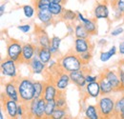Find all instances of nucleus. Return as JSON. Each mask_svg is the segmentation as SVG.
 <instances>
[{
	"mask_svg": "<svg viewBox=\"0 0 124 119\" xmlns=\"http://www.w3.org/2000/svg\"><path fill=\"white\" fill-rule=\"evenodd\" d=\"M58 64L63 71H65L69 74L72 72H75V71L81 70L86 66L82 62L80 56L78 53H76L73 50L68 52L66 54L60 56L58 58Z\"/></svg>",
	"mask_w": 124,
	"mask_h": 119,
	"instance_id": "1",
	"label": "nucleus"
},
{
	"mask_svg": "<svg viewBox=\"0 0 124 119\" xmlns=\"http://www.w3.org/2000/svg\"><path fill=\"white\" fill-rule=\"evenodd\" d=\"M30 77H17L16 83L20 96V102L29 103L34 99V83Z\"/></svg>",
	"mask_w": 124,
	"mask_h": 119,
	"instance_id": "2",
	"label": "nucleus"
},
{
	"mask_svg": "<svg viewBox=\"0 0 124 119\" xmlns=\"http://www.w3.org/2000/svg\"><path fill=\"white\" fill-rule=\"evenodd\" d=\"M101 118L116 117V98L112 95H101L96 102Z\"/></svg>",
	"mask_w": 124,
	"mask_h": 119,
	"instance_id": "3",
	"label": "nucleus"
},
{
	"mask_svg": "<svg viewBox=\"0 0 124 119\" xmlns=\"http://www.w3.org/2000/svg\"><path fill=\"white\" fill-rule=\"evenodd\" d=\"M46 80H48V79L53 80V82L56 86L57 89L59 91H64V92L67 89L70 82H71L70 74L65 72V71H63L61 68H59L56 72H54L52 75L46 76Z\"/></svg>",
	"mask_w": 124,
	"mask_h": 119,
	"instance_id": "4",
	"label": "nucleus"
},
{
	"mask_svg": "<svg viewBox=\"0 0 124 119\" xmlns=\"http://www.w3.org/2000/svg\"><path fill=\"white\" fill-rule=\"evenodd\" d=\"M23 44L16 39L9 38L6 41V57L15 60L17 63H21Z\"/></svg>",
	"mask_w": 124,
	"mask_h": 119,
	"instance_id": "5",
	"label": "nucleus"
},
{
	"mask_svg": "<svg viewBox=\"0 0 124 119\" xmlns=\"http://www.w3.org/2000/svg\"><path fill=\"white\" fill-rule=\"evenodd\" d=\"M1 69V74L5 77L16 79L18 77V68H17V62L11 58H4L1 61L0 65Z\"/></svg>",
	"mask_w": 124,
	"mask_h": 119,
	"instance_id": "6",
	"label": "nucleus"
},
{
	"mask_svg": "<svg viewBox=\"0 0 124 119\" xmlns=\"http://www.w3.org/2000/svg\"><path fill=\"white\" fill-rule=\"evenodd\" d=\"M86 73H87V68L86 66L78 71H75L70 73V77H71V82L78 87L79 89H84L87 82H86Z\"/></svg>",
	"mask_w": 124,
	"mask_h": 119,
	"instance_id": "7",
	"label": "nucleus"
},
{
	"mask_svg": "<svg viewBox=\"0 0 124 119\" xmlns=\"http://www.w3.org/2000/svg\"><path fill=\"white\" fill-rule=\"evenodd\" d=\"M2 95L7 98L20 102V96H19V92H18L16 79H11L10 81H8L4 84V92Z\"/></svg>",
	"mask_w": 124,
	"mask_h": 119,
	"instance_id": "8",
	"label": "nucleus"
},
{
	"mask_svg": "<svg viewBox=\"0 0 124 119\" xmlns=\"http://www.w3.org/2000/svg\"><path fill=\"white\" fill-rule=\"evenodd\" d=\"M105 78L108 79V81L112 84L113 88L115 89V92H118L121 91V83H120V79L117 74L116 70H113V69H105L101 74Z\"/></svg>",
	"mask_w": 124,
	"mask_h": 119,
	"instance_id": "9",
	"label": "nucleus"
},
{
	"mask_svg": "<svg viewBox=\"0 0 124 119\" xmlns=\"http://www.w3.org/2000/svg\"><path fill=\"white\" fill-rule=\"evenodd\" d=\"M37 46L31 42L23 43L22 54H21V64H28L34 56H36Z\"/></svg>",
	"mask_w": 124,
	"mask_h": 119,
	"instance_id": "10",
	"label": "nucleus"
},
{
	"mask_svg": "<svg viewBox=\"0 0 124 119\" xmlns=\"http://www.w3.org/2000/svg\"><path fill=\"white\" fill-rule=\"evenodd\" d=\"M34 36L36 46L42 47V48H49L51 45V38L49 37L46 30L43 29V27L35 26L34 28Z\"/></svg>",
	"mask_w": 124,
	"mask_h": 119,
	"instance_id": "11",
	"label": "nucleus"
},
{
	"mask_svg": "<svg viewBox=\"0 0 124 119\" xmlns=\"http://www.w3.org/2000/svg\"><path fill=\"white\" fill-rule=\"evenodd\" d=\"M18 103L16 100L7 98L2 95V106L5 109V112L7 113V116L9 118H17V108Z\"/></svg>",
	"mask_w": 124,
	"mask_h": 119,
	"instance_id": "12",
	"label": "nucleus"
},
{
	"mask_svg": "<svg viewBox=\"0 0 124 119\" xmlns=\"http://www.w3.org/2000/svg\"><path fill=\"white\" fill-rule=\"evenodd\" d=\"M92 50H93V45L89 40V38H76L75 39L73 51L76 53H78V55L86 52L92 51Z\"/></svg>",
	"mask_w": 124,
	"mask_h": 119,
	"instance_id": "13",
	"label": "nucleus"
},
{
	"mask_svg": "<svg viewBox=\"0 0 124 119\" xmlns=\"http://www.w3.org/2000/svg\"><path fill=\"white\" fill-rule=\"evenodd\" d=\"M58 93H59V90L57 89L56 86L53 82V80H51V79L45 80V88H44L43 96L42 97L46 101L55 100V98L58 95Z\"/></svg>",
	"mask_w": 124,
	"mask_h": 119,
	"instance_id": "14",
	"label": "nucleus"
},
{
	"mask_svg": "<svg viewBox=\"0 0 124 119\" xmlns=\"http://www.w3.org/2000/svg\"><path fill=\"white\" fill-rule=\"evenodd\" d=\"M27 65L32 74H43L47 70V64H44L37 56H34Z\"/></svg>",
	"mask_w": 124,
	"mask_h": 119,
	"instance_id": "15",
	"label": "nucleus"
},
{
	"mask_svg": "<svg viewBox=\"0 0 124 119\" xmlns=\"http://www.w3.org/2000/svg\"><path fill=\"white\" fill-rule=\"evenodd\" d=\"M36 18L44 27L53 25L55 22V17L52 15V13L49 11V9L37 10L36 11Z\"/></svg>",
	"mask_w": 124,
	"mask_h": 119,
	"instance_id": "16",
	"label": "nucleus"
},
{
	"mask_svg": "<svg viewBox=\"0 0 124 119\" xmlns=\"http://www.w3.org/2000/svg\"><path fill=\"white\" fill-rule=\"evenodd\" d=\"M93 18L96 20L98 19H109L110 16V9H109L107 3L102 2V3H97L93 11Z\"/></svg>",
	"mask_w": 124,
	"mask_h": 119,
	"instance_id": "17",
	"label": "nucleus"
},
{
	"mask_svg": "<svg viewBox=\"0 0 124 119\" xmlns=\"http://www.w3.org/2000/svg\"><path fill=\"white\" fill-rule=\"evenodd\" d=\"M85 94L87 95V97L93 98V99H98L102 94H101V89H100V85L99 82H92V83H88L85 87Z\"/></svg>",
	"mask_w": 124,
	"mask_h": 119,
	"instance_id": "18",
	"label": "nucleus"
},
{
	"mask_svg": "<svg viewBox=\"0 0 124 119\" xmlns=\"http://www.w3.org/2000/svg\"><path fill=\"white\" fill-rule=\"evenodd\" d=\"M36 56L41 60L44 64H48L51 60L54 58V54L50 51L49 48H42L37 46L36 50Z\"/></svg>",
	"mask_w": 124,
	"mask_h": 119,
	"instance_id": "19",
	"label": "nucleus"
},
{
	"mask_svg": "<svg viewBox=\"0 0 124 119\" xmlns=\"http://www.w3.org/2000/svg\"><path fill=\"white\" fill-rule=\"evenodd\" d=\"M98 82H99V85H100V89H101V94L102 95H109V94H112L113 92H115V89L113 88L112 84L103 75L100 74Z\"/></svg>",
	"mask_w": 124,
	"mask_h": 119,
	"instance_id": "20",
	"label": "nucleus"
},
{
	"mask_svg": "<svg viewBox=\"0 0 124 119\" xmlns=\"http://www.w3.org/2000/svg\"><path fill=\"white\" fill-rule=\"evenodd\" d=\"M84 115L88 119H99L100 114L96 105H88L84 110Z\"/></svg>",
	"mask_w": 124,
	"mask_h": 119,
	"instance_id": "21",
	"label": "nucleus"
},
{
	"mask_svg": "<svg viewBox=\"0 0 124 119\" xmlns=\"http://www.w3.org/2000/svg\"><path fill=\"white\" fill-rule=\"evenodd\" d=\"M62 42V38L57 36V35H54L51 38V45L49 47L50 51L52 52V53L54 54V56H56L59 53V49H60V45Z\"/></svg>",
	"mask_w": 124,
	"mask_h": 119,
	"instance_id": "22",
	"label": "nucleus"
},
{
	"mask_svg": "<svg viewBox=\"0 0 124 119\" xmlns=\"http://www.w3.org/2000/svg\"><path fill=\"white\" fill-rule=\"evenodd\" d=\"M49 11L52 13V15L56 18H61L62 15L65 11L64 5L61 3H53L51 2L50 7H49Z\"/></svg>",
	"mask_w": 124,
	"mask_h": 119,
	"instance_id": "23",
	"label": "nucleus"
},
{
	"mask_svg": "<svg viewBox=\"0 0 124 119\" xmlns=\"http://www.w3.org/2000/svg\"><path fill=\"white\" fill-rule=\"evenodd\" d=\"M83 25L90 35H95L97 33V23L95 18H87L86 22L83 23Z\"/></svg>",
	"mask_w": 124,
	"mask_h": 119,
	"instance_id": "24",
	"label": "nucleus"
},
{
	"mask_svg": "<svg viewBox=\"0 0 124 119\" xmlns=\"http://www.w3.org/2000/svg\"><path fill=\"white\" fill-rule=\"evenodd\" d=\"M61 20L67 22V23H75L76 21H78V12L65 9L61 16Z\"/></svg>",
	"mask_w": 124,
	"mask_h": 119,
	"instance_id": "25",
	"label": "nucleus"
},
{
	"mask_svg": "<svg viewBox=\"0 0 124 119\" xmlns=\"http://www.w3.org/2000/svg\"><path fill=\"white\" fill-rule=\"evenodd\" d=\"M75 36L76 38H89L91 35L85 29L84 25L78 22L75 25Z\"/></svg>",
	"mask_w": 124,
	"mask_h": 119,
	"instance_id": "26",
	"label": "nucleus"
},
{
	"mask_svg": "<svg viewBox=\"0 0 124 119\" xmlns=\"http://www.w3.org/2000/svg\"><path fill=\"white\" fill-rule=\"evenodd\" d=\"M37 104H38V99L34 98L31 102L26 103V108H27V117L30 118H35L36 114V110H37Z\"/></svg>",
	"mask_w": 124,
	"mask_h": 119,
	"instance_id": "27",
	"label": "nucleus"
},
{
	"mask_svg": "<svg viewBox=\"0 0 124 119\" xmlns=\"http://www.w3.org/2000/svg\"><path fill=\"white\" fill-rule=\"evenodd\" d=\"M34 98L39 99L43 96V91L45 88V81L40 80H34Z\"/></svg>",
	"mask_w": 124,
	"mask_h": 119,
	"instance_id": "28",
	"label": "nucleus"
},
{
	"mask_svg": "<svg viewBox=\"0 0 124 119\" xmlns=\"http://www.w3.org/2000/svg\"><path fill=\"white\" fill-rule=\"evenodd\" d=\"M45 108H46V100L43 97H41V98L38 99V104H37V110H36L35 118H45Z\"/></svg>",
	"mask_w": 124,
	"mask_h": 119,
	"instance_id": "29",
	"label": "nucleus"
},
{
	"mask_svg": "<svg viewBox=\"0 0 124 119\" xmlns=\"http://www.w3.org/2000/svg\"><path fill=\"white\" fill-rule=\"evenodd\" d=\"M55 100L46 101V108H45V118H52L55 109H56Z\"/></svg>",
	"mask_w": 124,
	"mask_h": 119,
	"instance_id": "30",
	"label": "nucleus"
},
{
	"mask_svg": "<svg viewBox=\"0 0 124 119\" xmlns=\"http://www.w3.org/2000/svg\"><path fill=\"white\" fill-rule=\"evenodd\" d=\"M22 11H23V14H24L26 18L31 19L34 15H36V11H37V10L35 9L34 6L28 4V5H24V6L22 7Z\"/></svg>",
	"mask_w": 124,
	"mask_h": 119,
	"instance_id": "31",
	"label": "nucleus"
},
{
	"mask_svg": "<svg viewBox=\"0 0 124 119\" xmlns=\"http://www.w3.org/2000/svg\"><path fill=\"white\" fill-rule=\"evenodd\" d=\"M124 112V94L116 99V117H119V115Z\"/></svg>",
	"mask_w": 124,
	"mask_h": 119,
	"instance_id": "32",
	"label": "nucleus"
},
{
	"mask_svg": "<svg viewBox=\"0 0 124 119\" xmlns=\"http://www.w3.org/2000/svg\"><path fill=\"white\" fill-rule=\"evenodd\" d=\"M67 108H56L52 118L54 119H65L68 117L67 113Z\"/></svg>",
	"mask_w": 124,
	"mask_h": 119,
	"instance_id": "33",
	"label": "nucleus"
},
{
	"mask_svg": "<svg viewBox=\"0 0 124 119\" xmlns=\"http://www.w3.org/2000/svg\"><path fill=\"white\" fill-rule=\"evenodd\" d=\"M55 103L57 108H67V99L64 91H59L58 95L55 98Z\"/></svg>",
	"mask_w": 124,
	"mask_h": 119,
	"instance_id": "34",
	"label": "nucleus"
},
{
	"mask_svg": "<svg viewBox=\"0 0 124 119\" xmlns=\"http://www.w3.org/2000/svg\"><path fill=\"white\" fill-rule=\"evenodd\" d=\"M51 4L50 0H33V6L36 10H47Z\"/></svg>",
	"mask_w": 124,
	"mask_h": 119,
	"instance_id": "35",
	"label": "nucleus"
},
{
	"mask_svg": "<svg viewBox=\"0 0 124 119\" xmlns=\"http://www.w3.org/2000/svg\"><path fill=\"white\" fill-rule=\"evenodd\" d=\"M27 116V108L26 104L23 102L18 103V108H17V117L18 118H23Z\"/></svg>",
	"mask_w": 124,
	"mask_h": 119,
	"instance_id": "36",
	"label": "nucleus"
},
{
	"mask_svg": "<svg viewBox=\"0 0 124 119\" xmlns=\"http://www.w3.org/2000/svg\"><path fill=\"white\" fill-rule=\"evenodd\" d=\"M112 8L113 10H117L124 14V0H113Z\"/></svg>",
	"mask_w": 124,
	"mask_h": 119,
	"instance_id": "37",
	"label": "nucleus"
},
{
	"mask_svg": "<svg viewBox=\"0 0 124 119\" xmlns=\"http://www.w3.org/2000/svg\"><path fill=\"white\" fill-rule=\"evenodd\" d=\"M79 56H80V58L82 60V62H83L85 65H87V64L90 63V61L93 58V53H92V51H89V52H84V53L79 54Z\"/></svg>",
	"mask_w": 124,
	"mask_h": 119,
	"instance_id": "38",
	"label": "nucleus"
},
{
	"mask_svg": "<svg viewBox=\"0 0 124 119\" xmlns=\"http://www.w3.org/2000/svg\"><path fill=\"white\" fill-rule=\"evenodd\" d=\"M112 57H113V55L109 52V51H107V52H101L100 54H99V60L101 62H103V63L108 62Z\"/></svg>",
	"mask_w": 124,
	"mask_h": 119,
	"instance_id": "39",
	"label": "nucleus"
},
{
	"mask_svg": "<svg viewBox=\"0 0 124 119\" xmlns=\"http://www.w3.org/2000/svg\"><path fill=\"white\" fill-rule=\"evenodd\" d=\"M116 71H117V74H118L119 79H120V83H121V91H124V73L120 64H118Z\"/></svg>",
	"mask_w": 124,
	"mask_h": 119,
	"instance_id": "40",
	"label": "nucleus"
},
{
	"mask_svg": "<svg viewBox=\"0 0 124 119\" xmlns=\"http://www.w3.org/2000/svg\"><path fill=\"white\" fill-rule=\"evenodd\" d=\"M99 77H100V74L99 75H94V74H92L91 73H86V82H87V84L88 83H92V82H96V81H98V79H99Z\"/></svg>",
	"mask_w": 124,
	"mask_h": 119,
	"instance_id": "41",
	"label": "nucleus"
},
{
	"mask_svg": "<svg viewBox=\"0 0 124 119\" xmlns=\"http://www.w3.org/2000/svg\"><path fill=\"white\" fill-rule=\"evenodd\" d=\"M123 32H124V28L121 27V26H118V27H116L115 29H113V30H111L110 34H111L112 36L116 37V36H119V35L122 34Z\"/></svg>",
	"mask_w": 124,
	"mask_h": 119,
	"instance_id": "42",
	"label": "nucleus"
},
{
	"mask_svg": "<svg viewBox=\"0 0 124 119\" xmlns=\"http://www.w3.org/2000/svg\"><path fill=\"white\" fill-rule=\"evenodd\" d=\"M17 30H19L23 33H28L31 30V26L30 24H23V25H19L17 26Z\"/></svg>",
	"mask_w": 124,
	"mask_h": 119,
	"instance_id": "43",
	"label": "nucleus"
},
{
	"mask_svg": "<svg viewBox=\"0 0 124 119\" xmlns=\"http://www.w3.org/2000/svg\"><path fill=\"white\" fill-rule=\"evenodd\" d=\"M66 31L70 35L75 34V25H74V23H67L66 24Z\"/></svg>",
	"mask_w": 124,
	"mask_h": 119,
	"instance_id": "44",
	"label": "nucleus"
},
{
	"mask_svg": "<svg viewBox=\"0 0 124 119\" xmlns=\"http://www.w3.org/2000/svg\"><path fill=\"white\" fill-rule=\"evenodd\" d=\"M86 20H87V17H85L84 15H82L80 12H78V21L79 23H85L86 22Z\"/></svg>",
	"mask_w": 124,
	"mask_h": 119,
	"instance_id": "45",
	"label": "nucleus"
},
{
	"mask_svg": "<svg viewBox=\"0 0 124 119\" xmlns=\"http://www.w3.org/2000/svg\"><path fill=\"white\" fill-rule=\"evenodd\" d=\"M117 48H118V53L120 55L124 56V41H121Z\"/></svg>",
	"mask_w": 124,
	"mask_h": 119,
	"instance_id": "46",
	"label": "nucleus"
},
{
	"mask_svg": "<svg viewBox=\"0 0 124 119\" xmlns=\"http://www.w3.org/2000/svg\"><path fill=\"white\" fill-rule=\"evenodd\" d=\"M108 43V41L106 40V39H104V38H101V39H99L98 41H97V44L99 45L100 47H104V46H106Z\"/></svg>",
	"mask_w": 124,
	"mask_h": 119,
	"instance_id": "47",
	"label": "nucleus"
},
{
	"mask_svg": "<svg viewBox=\"0 0 124 119\" xmlns=\"http://www.w3.org/2000/svg\"><path fill=\"white\" fill-rule=\"evenodd\" d=\"M5 10H6V4L3 3V4H1V6H0V15H1V16L5 14Z\"/></svg>",
	"mask_w": 124,
	"mask_h": 119,
	"instance_id": "48",
	"label": "nucleus"
},
{
	"mask_svg": "<svg viewBox=\"0 0 124 119\" xmlns=\"http://www.w3.org/2000/svg\"><path fill=\"white\" fill-rule=\"evenodd\" d=\"M51 2H53V3H61V4H66V0H50Z\"/></svg>",
	"mask_w": 124,
	"mask_h": 119,
	"instance_id": "49",
	"label": "nucleus"
},
{
	"mask_svg": "<svg viewBox=\"0 0 124 119\" xmlns=\"http://www.w3.org/2000/svg\"><path fill=\"white\" fill-rule=\"evenodd\" d=\"M5 116H4V112H3V110L0 111V119H4Z\"/></svg>",
	"mask_w": 124,
	"mask_h": 119,
	"instance_id": "50",
	"label": "nucleus"
},
{
	"mask_svg": "<svg viewBox=\"0 0 124 119\" xmlns=\"http://www.w3.org/2000/svg\"><path fill=\"white\" fill-rule=\"evenodd\" d=\"M119 64H120V66L122 67V70H123V73H124V59L120 60V62H119Z\"/></svg>",
	"mask_w": 124,
	"mask_h": 119,
	"instance_id": "51",
	"label": "nucleus"
},
{
	"mask_svg": "<svg viewBox=\"0 0 124 119\" xmlns=\"http://www.w3.org/2000/svg\"><path fill=\"white\" fill-rule=\"evenodd\" d=\"M119 118H122V119H124V112L119 115Z\"/></svg>",
	"mask_w": 124,
	"mask_h": 119,
	"instance_id": "52",
	"label": "nucleus"
},
{
	"mask_svg": "<svg viewBox=\"0 0 124 119\" xmlns=\"http://www.w3.org/2000/svg\"><path fill=\"white\" fill-rule=\"evenodd\" d=\"M81 1H83V0H81Z\"/></svg>",
	"mask_w": 124,
	"mask_h": 119,
	"instance_id": "53",
	"label": "nucleus"
},
{
	"mask_svg": "<svg viewBox=\"0 0 124 119\" xmlns=\"http://www.w3.org/2000/svg\"><path fill=\"white\" fill-rule=\"evenodd\" d=\"M32 1H33V0H32Z\"/></svg>",
	"mask_w": 124,
	"mask_h": 119,
	"instance_id": "54",
	"label": "nucleus"
}]
</instances>
